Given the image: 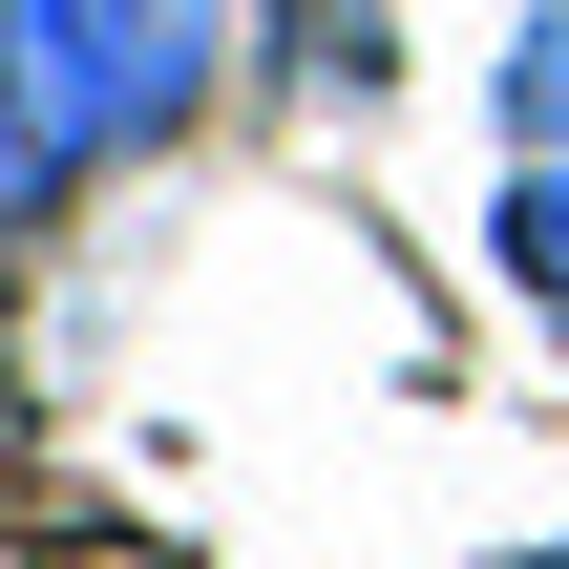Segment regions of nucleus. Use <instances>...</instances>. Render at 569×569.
<instances>
[{"label":"nucleus","mask_w":569,"mask_h":569,"mask_svg":"<svg viewBox=\"0 0 569 569\" xmlns=\"http://www.w3.org/2000/svg\"><path fill=\"white\" fill-rule=\"evenodd\" d=\"M549 569H569V549H549Z\"/></svg>","instance_id":"nucleus-6"},{"label":"nucleus","mask_w":569,"mask_h":569,"mask_svg":"<svg viewBox=\"0 0 569 569\" xmlns=\"http://www.w3.org/2000/svg\"><path fill=\"white\" fill-rule=\"evenodd\" d=\"M42 190H63V169H42V127H21V106H0V253H21V232H42Z\"/></svg>","instance_id":"nucleus-5"},{"label":"nucleus","mask_w":569,"mask_h":569,"mask_svg":"<svg viewBox=\"0 0 569 569\" xmlns=\"http://www.w3.org/2000/svg\"><path fill=\"white\" fill-rule=\"evenodd\" d=\"M232 21H253V63L317 84V106H380V84H401V21H380V0H232Z\"/></svg>","instance_id":"nucleus-2"},{"label":"nucleus","mask_w":569,"mask_h":569,"mask_svg":"<svg viewBox=\"0 0 569 569\" xmlns=\"http://www.w3.org/2000/svg\"><path fill=\"white\" fill-rule=\"evenodd\" d=\"M486 253H507V296H549V317H569V148H507V190H486Z\"/></svg>","instance_id":"nucleus-3"},{"label":"nucleus","mask_w":569,"mask_h":569,"mask_svg":"<svg viewBox=\"0 0 569 569\" xmlns=\"http://www.w3.org/2000/svg\"><path fill=\"white\" fill-rule=\"evenodd\" d=\"M253 21L232 0H0V106L42 127V169L84 190V169H127V148H169L190 106H211V63H232Z\"/></svg>","instance_id":"nucleus-1"},{"label":"nucleus","mask_w":569,"mask_h":569,"mask_svg":"<svg viewBox=\"0 0 569 569\" xmlns=\"http://www.w3.org/2000/svg\"><path fill=\"white\" fill-rule=\"evenodd\" d=\"M486 127H507V148H569V0H507V63H486Z\"/></svg>","instance_id":"nucleus-4"}]
</instances>
